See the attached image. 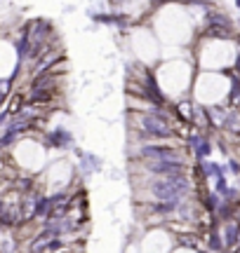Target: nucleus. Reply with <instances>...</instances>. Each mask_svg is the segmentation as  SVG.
<instances>
[{"label": "nucleus", "mask_w": 240, "mask_h": 253, "mask_svg": "<svg viewBox=\"0 0 240 253\" xmlns=\"http://www.w3.org/2000/svg\"><path fill=\"white\" fill-rule=\"evenodd\" d=\"M132 134L137 138V143H170L179 138L175 122L170 118V110H141L134 115V126Z\"/></svg>", "instance_id": "obj_1"}, {"label": "nucleus", "mask_w": 240, "mask_h": 253, "mask_svg": "<svg viewBox=\"0 0 240 253\" xmlns=\"http://www.w3.org/2000/svg\"><path fill=\"white\" fill-rule=\"evenodd\" d=\"M144 195L153 202H170V199H184V197H193L198 192L191 171L184 173H175V176H146L141 181ZM144 199V202H148Z\"/></svg>", "instance_id": "obj_2"}, {"label": "nucleus", "mask_w": 240, "mask_h": 253, "mask_svg": "<svg viewBox=\"0 0 240 253\" xmlns=\"http://www.w3.org/2000/svg\"><path fill=\"white\" fill-rule=\"evenodd\" d=\"M127 160H132V162H153V160L188 162V150H186V145L160 143V141L158 143H134V148L127 150Z\"/></svg>", "instance_id": "obj_3"}, {"label": "nucleus", "mask_w": 240, "mask_h": 253, "mask_svg": "<svg viewBox=\"0 0 240 253\" xmlns=\"http://www.w3.org/2000/svg\"><path fill=\"white\" fill-rule=\"evenodd\" d=\"M137 169L144 176H175L191 169L188 162H177V160H153V162H134Z\"/></svg>", "instance_id": "obj_4"}, {"label": "nucleus", "mask_w": 240, "mask_h": 253, "mask_svg": "<svg viewBox=\"0 0 240 253\" xmlns=\"http://www.w3.org/2000/svg\"><path fill=\"white\" fill-rule=\"evenodd\" d=\"M73 141H75L73 131H71L68 126H61V125L47 129V131H43V136H40V143L45 145L47 150H68V148H73Z\"/></svg>", "instance_id": "obj_5"}, {"label": "nucleus", "mask_w": 240, "mask_h": 253, "mask_svg": "<svg viewBox=\"0 0 240 253\" xmlns=\"http://www.w3.org/2000/svg\"><path fill=\"white\" fill-rule=\"evenodd\" d=\"M184 145L188 153H193L195 160H210V155L214 153V141L205 131H191V134H186Z\"/></svg>", "instance_id": "obj_6"}, {"label": "nucleus", "mask_w": 240, "mask_h": 253, "mask_svg": "<svg viewBox=\"0 0 240 253\" xmlns=\"http://www.w3.org/2000/svg\"><path fill=\"white\" fill-rule=\"evenodd\" d=\"M219 232H222L226 251H231V249H236V246L240 244V220L238 218H231V220L219 223Z\"/></svg>", "instance_id": "obj_7"}, {"label": "nucleus", "mask_w": 240, "mask_h": 253, "mask_svg": "<svg viewBox=\"0 0 240 253\" xmlns=\"http://www.w3.org/2000/svg\"><path fill=\"white\" fill-rule=\"evenodd\" d=\"M94 21H99V24H106V26H116L120 31H125L129 26V19L127 14H122V12H116V14H90Z\"/></svg>", "instance_id": "obj_8"}, {"label": "nucleus", "mask_w": 240, "mask_h": 253, "mask_svg": "<svg viewBox=\"0 0 240 253\" xmlns=\"http://www.w3.org/2000/svg\"><path fill=\"white\" fill-rule=\"evenodd\" d=\"M212 183H214L212 190L217 192V195H222V197H224V192L229 190V185H231V183H229V176H219V178H214Z\"/></svg>", "instance_id": "obj_9"}, {"label": "nucleus", "mask_w": 240, "mask_h": 253, "mask_svg": "<svg viewBox=\"0 0 240 253\" xmlns=\"http://www.w3.org/2000/svg\"><path fill=\"white\" fill-rule=\"evenodd\" d=\"M226 171L231 173V176H238L240 178V160L238 157H229V162H226Z\"/></svg>", "instance_id": "obj_10"}, {"label": "nucleus", "mask_w": 240, "mask_h": 253, "mask_svg": "<svg viewBox=\"0 0 240 253\" xmlns=\"http://www.w3.org/2000/svg\"><path fill=\"white\" fill-rule=\"evenodd\" d=\"M153 5H165V2H170V0H151Z\"/></svg>", "instance_id": "obj_11"}, {"label": "nucleus", "mask_w": 240, "mask_h": 253, "mask_svg": "<svg viewBox=\"0 0 240 253\" xmlns=\"http://www.w3.org/2000/svg\"><path fill=\"white\" fill-rule=\"evenodd\" d=\"M236 5H238V7H240V0H236Z\"/></svg>", "instance_id": "obj_12"}]
</instances>
